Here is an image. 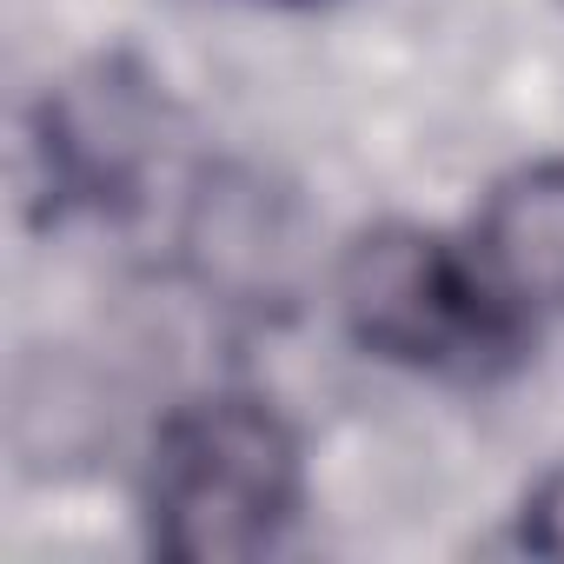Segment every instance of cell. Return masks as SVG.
Returning <instances> with one entry per match:
<instances>
[{"instance_id":"6da1fadb","label":"cell","mask_w":564,"mask_h":564,"mask_svg":"<svg viewBox=\"0 0 564 564\" xmlns=\"http://www.w3.org/2000/svg\"><path fill=\"white\" fill-rule=\"evenodd\" d=\"M306 511V445L259 392H199L153 432L140 471L147 544L173 564H246Z\"/></svg>"},{"instance_id":"7a4b0ae2","label":"cell","mask_w":564,"mask_h":564,"mask_svg":"<svg viewBox=\"0 0 564 564\" xmlns=\"http://www.w3.org/2000/svg\"><path fill=\"white\" fill-rule=\"evenodd\" d=\"M333 306L366 359L425 379H491L531 346V326L491 293L471 246L425 219L359 226L333 265Z\"/></svg>"},{"instance_id":"3957f363","label":"cell","mask_w":564,"mask_h":564,"mask_svg":"<svg viewBox=\"0 0 564 564\" xmlns=\"http://www.w3.org/2000/svg\"><path fill=\"white\" fill-rule=\"evenodd\" d=\"M491 293L538 333L564 319V153L498 173L465 232Z\"/></svg>"},{"instance_id":"277c9868","label":"cell","mask_w":564,"mask_h":564,"mask_svg":"<svg viewBox=\"0 0 564 564\" xmlns=\"http://www.w3.org/2000/svg\"><path fill=\"white\" fill-rule=\"evenodd\" d=\"M518 544L538 557H564V458L538 471L531 491L518 498Z\"/></svg>"},{"instance_id":"5b68a950","label":"cell","mask_w":564,"mask_h":564,"mask_svg":"<svg viewBox=\"0 0 564 564\" xmlns=\"http://www.w3.org/2000/svg\"><path fill=\"white\" fill-rule=\"evenodd\" d=\"M252 8H279V14H313V8H333V0H252Z\"/></svg>"}]
</instances>
